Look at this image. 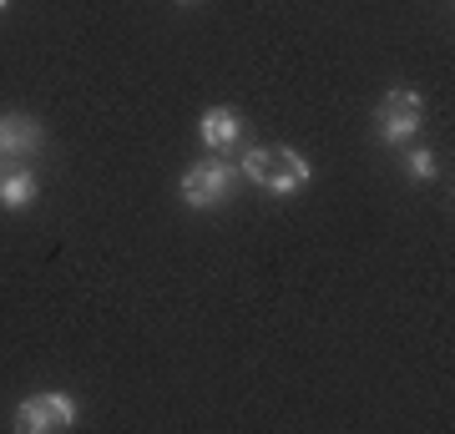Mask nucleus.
Here are the masks:
<instances>
[{
	"label": "nucleus",
	"instance_id": "f257e3e1",
	"mask_svg": "<svg viewBox=\"0 0 455 434\" xmlns=\"http://www.w3.org/2000/svg\"><path fill=\"white\" fill-rule=\"evenodd\" d=\"M238 167H243L248 182H259L263 193L274 197H293L309 187V157L293 152V146H248Z\"/></svg>",
	"mask_w": 455,
	"mask_h": 434
},
{
	"label": "nucleus",
	"instance_id": "f03ea898",
	"mask_svg": "<svg viewBox=\"0 0 455 434\" xmlns=\"http://www.w3.org/2000/svg\"><path fill=\"white\" fill-rule=\"evenodd\" d=\"M238 178H243V167H238L233 157L197 162V167H188V172H182V202H188L193 212L223 208L228 197H233V187H238Z\"/></svg>",
	"mask_w": 455,
	"mask_h": 434
},
{
	"label": "nucleus",
	"instance_id": "7ed1b4c3",
	"mask_svg": "<svg viewBox=\"0 0 455 434\" xmlns=\"http://www.w3.org/2000/svg\"><path fill=\"white\" fill-rule=\"evenodd\" d=\"M420 127H425L420 91L395 86V91H385V101L374 107V137H379L385 146H405L410 137H420Z\"/></svg>",
	"mask_w": 455,
	"mask_h": 434
},
{
	"label": "nucleus",
	"instance_id": "20e7f679",
	"mask_svg": "<svg viewBox=\"0 0 455 434\" xmlns=\"http://www.w3.org/2000/svg\"><path fill=\"white\" fill-rule=\"evenodd\" d=\"M76 424V399L61 389H41L16 404V430L20 434H61Z\"/></svg>",
	"mask_w": 455,
	"mask_h": 434
},
{
	"label": "nucleus",
	"instance_id": "39448f33",
	"mask_svg": "<svg viewBox=\"0 0 455 434\" xmlns=\"http://www.w3.org/2000/svg\"><path fill=\"white\" fill-rule=\"evenodd\" d=\"M197 137L208 146L212 157H233L238 142H243V116L233 112V107H208L203 122H197Z\"/></svg>",
	"mask_w": 455,
	"mask_h": 434
},
{
	"label": "nucleus",
	"instance_id": "423d86ee",
	"mask_svg": "<svg viewBox=\"0 0 455 434\" xmlns=\"http://www.w3.org/2000/svg\"><path fill=\"white\" fill-rule=\"evenodd\" d=\"M46 146V131H41V122H31V116H0V157L5 162H31L36 152Z\"/></svg>",
	"mask_w": 455,
	"mask_h": 434
},
{
	"label": "nucleus",
	"instance_id": "0eeeda50",
	"mask_svg": "<svg viewBox=\"0 0 455 434\" xmlns=\"http://www.w3.org/2000/svg\"><path fill=\"white\" fill-rule=\"evenodd\" d=\"M36 202V172L31 167H11L0 172V208L5 212H26Z\"/></svg>",
	"mask_w": 455,
	"mask_h": 434
},
{
	"label": "nucleus",
	"instance_id": "6e6552de",
	"mask_svg": "<svg viewBox=\"0 0 455 434\" xmlns=\"http://www.w3.org/2000/svg\"><path fill=\"white\" fill-rule=\"evenodd\" d=\"M405 172L415 182H435L440 178V157L430 152V146H410V152H405Z\"/></svg>",
	"mask_w": 455,
	"mask_h": 434
},
{
	"label": "nucleus",
	"instance_id": "1a4fd4ad",
	"mask_svg": "<svg viewBox=\"0 0 455 434\" xmlns=\"http://www.w3.org/2000/svg\"><path fill=\"white\" fill-rule=\"evenodd\" d=\"M5 5H11V0H0V11H5Z\"/></svg>",
	"mask_w": 455,
	"mask_h": 434
},
{
	"label": "nucleus",
	"instance_id": "9d476101",
	"mask_svg": "<svg viewBox=\"0 0 455 434\" xmlns=\"http://www.w3.org/2000/svg\"><path fill=\"white\" fill-rule=\"evenodd\" d=\"M178 5H193V0H178Z\"/></svg>",
	"mask_w": 455,
	"mask_h": 434
}]
</instances>
